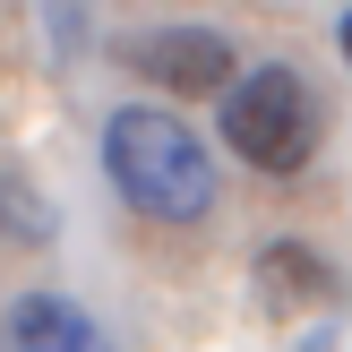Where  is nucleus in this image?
I'll return each mask as SVG.
<instances>
[{
    "mask_svg": "<svg viewBox=\"0 0 352 352\" xmlns=\"http://www.w3.org/2000/svg\"><path fill=\"white\" fill-rule=\"evenodd\" d=\"M138 69L155 86H172V95H223L232 86V43L206 34V26H172V34H146Z\"/></svg>",
    "mask_w": 352,
    "mask_h": 352,
    "instance_id": "obj_3",
    "label": "nucleus"
},
{
    "mask_svg": "<svg viewBox=\"0 0 352 352\" xmlns=\"http://www.w3.org/2000/svg\"><path fill=\"white\" fill-rule=\"evenodd\" d=\"M223 138H232L241 164L258 172H301L318 155V95H309L292 69H250V78L223 95Z\"/></svg>",
    "mask_w": 352,
    "mask_h": 352,
    "instance_id": "obj_2",
    "label": "nucleus"
},
{
    "mask_svg": "<svg viewBox=\"0 0 352 352\" xmlns=\"http://www.w3.org/2000/svg\"><path fill=\"white\" fill-rule=\"evenodd\" d=\"M258 275H267V301H327V292H336L318 250H267Z\"/></svg>",
    "mask_w": 352,
    "mask_h": 352,
    "instance_id": "obj_5",
    "label": "nucleus"
},
{
    "mask_svg": "<svg viewBox=\"0 0 352 352\" xmlns=\"http://www.w3.org/2000/svg\"><path fill=\"white\" fill-rule=\"evenodd\" d=\"M0 352H103L95 344V318L78 301H52V292H26L0 327Z\"/></svg>",
    "mask_w": 352,
    "mask_h": 352,
    "instance_id": "obj_4",
    "label": "nucleus"
},
{
    "mask_svg": "<svg viewBox=\"0 0 352 352\" xmlns=\"http://www.w3.org/2000/svg\"><path fill=\"white\" fill-rule=\"evenodd\" d=\"M103 164H112V189L138 206V215L198 223L206 206H215V164H206L198 129L172 120V112H146V103L112 112V129H103Z\"/></svg>",
    "mask_w": 352,
    "mask_h": 352,
    "instance_id": "obj_1",
    "label": "nucleus"
}]
</instances>
